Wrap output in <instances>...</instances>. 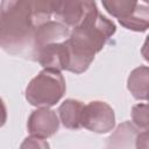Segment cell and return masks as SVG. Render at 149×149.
Returning <instances> with one entry per match:
<instances>
[{
  "label": "cell",
  "mask_w": 149,
  "mask_h": 149,
  "mask_svg": "<svg viewBox=\"0 0 149 149\" xmlns=\"http://www.w3.org/2000/svg\"><path fill=\"white\" fill-rule=\"evenodd\" d=\"M51 7L56 21L72 29L81 26L99 12L93 1H51Z\"/></svg>",
  "instance_id": "obj_5"
},
{
  "label": "cell",
  "mask_w": 149,
  "mask_h": 149,
  "mask_svg": "<svg viewBox=\"0 0 149 149\" xmlns=\"http://www.w3.org/2000/svg\"><path fill=\"white\" fill-rule=\"evenodd\" d=\"M115 24L99 12L81 26L73 28L64 41L68 49L66 71L83 73L88 69L106 42L114 35Z\"/></svg>",
  "instance_id": "obj_2"
},
{
  "label": "cell",
  "mask_w": 149,
  "mask_h": 149,
  "mask_svg": "<svg viewBox=\"0 0 149 149\" xmlns=\"http://www.w3.org/2000/svg\"><path fill=\"white\" fill-rule=\"evenodd\" d=\"M149 86V69L147 65H141L134 69L127 79V88L137 100L148 99Z\"/></svg>",
  "instance_id": "obj_11"
},
{
  "label": "cell",
  "mask_w": 149,
  "mask_h": 149,
  "mask_svg": "<svg viewBox=\"0 0 149 149\" xmlns=\"http://www.w3.org/2000/svg\"><path fill=\"white\" fill-rule=\"evenodd\" d=\"M70 28L66 27L65 24L56 21V20H49L42 24H40L34 35V56L33 59L35 58L36 52L51 43H57V42H63L65 41L69 35H70Z\"/></svg>",
  "instance_id": "obj_8"
},
{
  "label": "cell",
  "mask_w": 149,
  "mask_h": 149,
  "mask_svg": "<svg viewBox=\"0 0 149 149\" xmlns=\"http://www.w3.org/2000/svg\"><path fill=\"white\" fill-rule=\"evenodd\" d=\"M132 120L136 128L148 130V105L137 104L132 108Z\"/></svg>",
  "instance_id": "obj_13"
},
{
  "label": "cell",
  "mask_w": 149,
  "mask_h": 149,
  "mask_svg": "<svg viewBox=\"0 0 149 149\" xmlns=\"http://www.w3.org/2000/svg\"><path fill=\"white\" fill-rule=\"evenodd\" d=\"M59 120L55 111L41 107L31 112L27 121V128L30 136L38 139H48L57 133Z\"/></svg>",
  "instance_id": "obj_7"
},
{
  "label": "cell",
  "mask_w": 149,
  "mask_h": 149,
  "mask_svg": "<svg viewBox=\"0 0 149 149\" xmlns=\"http://www.w3.org/2000/svg\"><path fill=\"white\" fill-rule=\"evenodd\" d=\"M136 149H148V130L139 133L136 139Z\"/></svg>",
  "instance_id": "obj_15"
},
{
  "label": "cell",
  "mask_w": 149,
  "mask_h": 149,
  "mask_svg": "<svg viewBox=\"0 0 149 149\" xmlns=\"http://www.w3.org/2000/svg\"><path fill=\"white\" fill-rule=\"evenodd\" d=\"M34 59L37 61L44 69H51L56 71L66 70L68 49L64 41L51 43L41 48L36 52Z\"/></svg>",
  "instance_id": "obj_9"
},
{
  "label": "cell",
  "mask_w": 149,
  "mask_h": 149,
  "mask_svg": "<svg viewBox=\"0 0 149 149\" xmlns=\"http://www.w3.org/2000/svg\"><path fill=\"white\" fill-rule=\"evenodd\" d=\"M6 121H7V109L3 100L0 98V128L6 123Z\"/></svg>",
  "instance_id": "obj_16"
},
{
  "label": "cell",
  "mask_w": 149,
  "mask_h": 149,
  "mask_svg": "<svg viewBox=\"0 0 149 149\" xmlns=\"http://www.w3.org/2000/svg\"><path fill=\"white\" fill-rule=\"evenodd\" d=\"M51 1L8 0L0 3V48L13 55L34 56L36 28L51 20Z\"/></svg>",
  "instance_id": "obj_1"
},
{
  "label": "cell",
  "mask_w": 149,
  "mask_h": 149,
  "mask_svg": "<svg viewBox=\"0 0 149 149\" xmlns=\"http://www.w3.org/2000/svg\"><path fill=\"white\" fill-rule=\"evenodd\" d=\"M66 90L65 79L61 71L43 69L26 87V99L35 107H51L64 95Z\"/></svg>",
  "instance_id": "obj_3"
},
{
  "label": "cell",
  "mask_w": 149,
  "mask_h": 149,
  "mask_svg": "<svg viewBox=\"0 0 149 149\" xmlns=\"http://www.w3.org/2000/svg\"><path fill=\"white\" fill-rule=\"evenodd\" d=\"M105 9L125 28L134 31H146L149 27V6L130 0L102 1Z\"/></svg>",
  "instance_id": "obj_4"
},
{
  "label": "cell",
  "mask_w": 149,
  "mask_h": 149,
  "mask_svg": "<svg viewBox=\"0 0 149 149\" xmlns=\"http://www.w3.org/2000/svg\"><path fill=\"white\" fill-rule=\"evenodd\" d=\"M83 102L74 99L64 100L58 107L59 120L65 128L69 129H78L81 127V112H83Z\"/></svg>",
  "instance_id": "obj_12"
},
{
  "label": "cell",
  "mask_w": 149,
  "mask_h": 149,
  "mask_svg": "<svg viewBox=\"0 0 149 149\" xmlns=\"http://www.w3.org/2000/svg\"><path fill=\"white\" fill-rule=\"evenodd\" d=\"M137 128L129 121L120 123L107 139L106 149H136Z\"/></svg>",
  "instance_id": "obj_10"
},
{
  "label": "cell",
  "mask_w": 149,
  "mask_h": 149,
  "mask_svg": "<svg viewBox=\"0 0 149 149\" xmlns=\"http://www.w3.org/2000/svg\"><path fill=\"white\" fill-rule=\"evenodd\" d=\"M81 127L98 134L113 130L115 126V114L113 108L105 101L94 100L84 105L81 112Z\"/></svg>",
  "instance_id": "obj_6"
},
{
  "label": "cell",
  "mask_w": 149,
  "mask_h": 149,
  "mask_svg": "<svg viewBox=\"0 0 149 149\" xmlns=\"http://www.w3.org/2000/svg\"><path fill=\"white\" fill-rule=\"evenodd\" d=\"M19 149H50V146L43 139L29 136L22 141Z\"/></svg>",
  "instance_id": "obj_14"
}]
</instances>
